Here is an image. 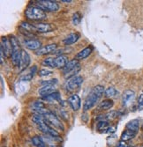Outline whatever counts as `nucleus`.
Listing matches in <instances>:
<instances>
[{"label":"nucleus","instance_id":"f257e3e1","mask_svg":"<svg viewBox=\"0 0 143 147\" xmlns=\"http://www.w3.org/2000/svg\"><path fill=\"white\" fill-rule=\"evenodd\" d=\"M104 92H105V89L102 86L98 85V86H94L85 100V102L83 105V110L86 112V111L89 110L90 109H92L93 107L100 100V99L103 95Z\"/></svg>","mask_w":143,"mask_h":147},{"label":"nucleus","instance_id":"f03ea898","mask_svg":"<svg viewBox=\"0 0 143 147\" xmlns=\"http://www.w3.org/2000/svg\"><path fill=\"white\" fill-rule=\"evenodd\" d=\"M25 15L28 20L34 21H41L47 18L46 12L37 6H29L25 11Z\"/></svg>","mask_w":143,"mask_h":147},{"label":"nucleus","instance_id":"7ed1b4c3","mask_svg":"<svg viewBox=\"0 0 143 147\" xmlns=\"http://www.w3.org/2000/svg\"><path fill=\"white\" fill-rule=\"evenodd\" d=\"M35 6L41 8L45 12H54L59 10V5L56 1H51V0H38L35 2Z\"/></svg>","mask_w":143,"mask_h":147},{"label":"nucleus","instance_id":"20e7f679","mask_svg":"<svg viewBox=\"0 0 143 147\" xmlns=\"http://www.w3.org/2000/svg\"><path fill=\"white\" fill-rule=\"evenodd\" d=\"M84 81V79L81 76H75L70 79H68L66 83V91H68L69 92H73L76 90L79 89L82 83Z\"/></svg>","mask_w":143,"mask_h":147},{"label":"nucleus","instance_id":"39448f33","mask_svg":"<svg viewBox=\"0 0 143 147\" xmlns=\"http://www.w3.org/2000/svg\"><path fill=\"white\" fill-rule=\"evenodd\" d=\"M44 116V119H45V123L47 124H49L50 127H52L54 129H61V130H64V125L62 124V123L60 122V120L52 113L49 111Z\"/></svg>","mask_w":143,"mask_h":147},{"label":"nucleus","instance_id":"423d86ee","mask_svg":"<svg viewBox=\"0 0 143 147\" xmlns=\"http://www.w3.org/2000/svg\"><path fill=\"white\" fill-rule=\"evenodd\" d=\"M135 99V92L132 90H126L124 92L122 96V104L124 107H129L132 105Z\"/></svg>","mask_w":143,"mask_h":147},{"label":"nucleus","instance_id":"0eeeda50","mask_svg":"<svg viewBox=\"0 0 143 147\" xmlns=\"http://www.w3.org/2000/svg\"><path fill=\"white\" fill-rule=\"evenodd\" d=\"M38 129L40 131H42L44 135H50V136H54V137H59V132L57 129H54V128L50 127L46 123L39 124Z\"/></svg>","mask_w":143,"mask_h":147},{"label":"nucleus","instance_id":"6e6552de","mask_svg":"<svg viewBox=\"0 0 143 147\" xmlns=\"http://www.w3.org/2000/svg\"><path fill=\"white\" fill-rule=\"evenodd\" d=\"M3 50L6 57H12V47L10 42V39L7 37H2L1 39V46H0Z\"/></svg>","mask_w":143,"mask_h":147},{"label":"nucleus","instance_id":"1a4fd4ad","mask_svg":"<svg viewBox=\"0 0 143 147\" xmlns=\"http://www.w3.org/2000/svg\"><path fill=\"white\" fill-rule=\"evenodd\" d=\"M34 30L38 33H49L54 29V26L49 23H36L33 24Z\"/></svg>","mask_w":143,"mask_h":147},{"label":"nucleus","instance_id":"9d476101","mask_svg":"<svg viewBox=\"0 0 143 147\" xmlns=\"http://www.w3.org/2000/svg\"><path fill=\"white\" fill-rule=\"evenodd\" d=\"M57 48H58V46H57L56 43H51V44L43 46L40 49H38L37 51H35V55L36 56H45V55H48V54H49V53L55 52Z\"/></svg>","mask_w":143,"mask_h":147},{"label":"nucleus","instance_id":"9b49d317","mask_svg":"<svg viewBox=\"0 0 143 147\" xmlns=\"http://www.w3.org/2000/svg\"><path fill=\"white\" fill-rule=\"evenodd\" d=\"M68 103L73 111H78L81 107V100L78 94H73L68 98Z\"/></svg>","mask_w":143,"mask_h":147},{"label":"nucleus","instance_id":"f8f14e48","mask_svg":"<svg viewBox=\"0 0 143 147\" xmlns=\"http://www.w3.org/2000/svg\"><path fill=\"white\" fill-rule=\"evenodd\" d=\"M24 46L30 49V50H35L37 51L42 48V42L40 41L35 39H30V40H26L24 42Z\"/></svg>","mask_w":143,"mask_h":147},{"label":"nucleus","instance_id":"ddd939ff","mask_svg":"<svg viewBox=\"0 0 143 147\" xmlns=\"http://www.w3.org/2000/svg\"><path fill=\"white\" fill-rule=\"evenodd\" d=\"M29 64H30V57H29V55L28 54L27 52L22 49L20 63V66H19L20 71H23L24 70H26L28 67Z\"/></svg>","mask_w":143,"mask_h":147},{"label":"nucleus","instance_id":"4468645a","mask_svg":"<svg viewBox=\"0 0 143 147\" xmlns=\"http://www.w3.org/2000/svg\"><path fill=\"white\" fill-rule=\"evenodd\" d=\"M21 51H22V49H20V48L12 49L11 60H12V64H14V66H20V59H21Z\"/></svg>","mask_w":143,"mask_h":147},{"label":"nucleus","instance_id":"2eb2a0df","mask_svg":"<svg viewBox=\"0 0 143 147\" xmlns=\"http://www.w3.org/2000/svg\"><path fill=\"white\" fill-rule=\"evenodd\" d=\"M93 51V47L92 46H88V47H86L85 49H83L82 50H81L78 54L75 56V58L76 60H83V59H86L87 57H89V55L92 53Z\"/></svg>","mask_w":143,"mask_h":147},{"label":"nucleus","instance_id":"dca6fc26","mask_svg":"<svg viewBox=\"0 0 143 147\" xmlns=\"http://www.w3.org/2000/svg\"><path fill=\"white\" fill-rule=\"evenodd\" d=\"M80 39V34L78 33H73V34H68L66 38L63 40V43L64 45H72L73 43H75L78 40Z\"/></svg>","mask_w":143,"mask_h":147},{"label":"nucleus","instance_id":"f3484780","mask_svg":"<svg viewBox=\"0 0 143 147\" xmlns=\"http://www.w3.org/2000/svg\"><path fill=\"white\" fill-rule=\"evenodd\" d=\"M54 92H56V89H55L54 86H43L38 90V93L43 98L51 94V93H53Z\"/></svg>","mask_w":143,"mask_h":147},{"label":"nucleus","instance_id":"a211bd4d","mask_svg":"<svg viewBox=\"0 0 143 147\" xmlns=\"http://www.w3.org/2000/svg\"><path fill=\"white\" fill-rule=\"evenodd\" d=\"M68 57L64 55H60L58 57L55 58V63H56V68L58 69H64L66 67V65L68 63Z\"/></svg>","mask_w":143,"mask_h":147},{"label":"nucleus","instance_id":"6ab92c4d","mask_svg":"<svg viewBox=\"0 0 143 147\" xmlns=\"http://www.w3.org/2000/svg\"><path fill=\"white\" fill-rule=\"evenodd\" d=\"M79 65H80V63H79V61L76 60V59H73V60L69 61L68 63L66 65V67L63 69L64 75H66V74H67L69 72H71L74 69H76Z\"/></svg>","mask_w":143,"mask_h":147},{"label":"nucleus","instance_id":"aec40b11","mask_svg":"<svg viewBox=\"0 0 143 147\" xmlns=\"http://www.w3.org/2000/svg\"><path fill=\"white\" fill-rule=\"evenodd\" d=\"M114 105V102L112 100L110 99H107V100H103L102 101H101L98 105V109L101 110H108L110 109Z\"/></svg>","mask_w":143,"mask_h":147},{"label":"nucleus","instance_id":"412c9836","mask_svg":"<svg viewBox=\"0 0 143 147\" xmlns=\"http://www.w3.org/2000/svg\"><path fill=\"white\" fill-rule=\"evenodd\" d=\"M125 127H126V129L132 130V131L137 133L139 131V129H140V122H139V120H137V119L132 120V121H130L126 124Z\"/></svg>","mask_w":143,"mask_h":147},{"label":"nucleus","instance_id":"4be33fe9","mask_svg":"<svg viewBox=\"0 0 143 147\" xmlns=\"http://www.w3.org/2000/svg\"><path fill=\"white\" fill-rule=\"evenodd\" d=\"M135 136H136L135 132H134L132 130H129V129H125V131L122 132V134H121V140L127 142V141L132 140Z\"/></svg>","mask_w":143,"mask_h":147},{"label":"nucleus","instance_id":"5701e85b","mask_svg":"<svg viewBox=\"0 0 143 147\" xmlns=\"http://www.w3.org/2000/svg\"><path fill=\"white\" fill-rule=\"evenodd\" d=\"M36 70H37V67H36V66H34V67H32L30 69V71L28 73L21 76L20 80V81H24V82L25 81H30V80L33 78V77L35 76V73L36 72Z\"/></svg>","mask_w":143,"mask_h":147},{"label":"nucleus","instance_id":"b1692460","mask_svg":"<svg viewBox=\"0 0 143 147\" xmlns=\"http://www.w3.org/2000/svg\"><path fill=\"white\" fill-rule=\"evenodd\" d=\"M43 99L45 100H48V101H49V102L58 101V100H61V95H60V93H59L58 91H56V92H54L53 93H51V94H49V95H48V96H46V97H43Z\"/></svg>","mask_w":143,"mask_h":147},{"label":"nucleus","instance_id":"393cba45","mask_svg":"<svg viewBox=\"0 0 143 147\" xmlns=\"http://www.w3.org/2000/svg\"><path fill=\"white\" fill-rule=\"evenodd\" d=\"M32 144L36 147H46L45 143L43 142L42 137L40 136H35L32 138Z\"/></svg>","mask_w":143,"mask_h":147},{"label":"nucleus","instance_id":"a878e982","mask_svg":"<svg viewBox=\"0 0 143 147\" xmlns=\"http://www.w3.org/2000/svg\"><path fill=\"white\" fill-rule=\"evenodd\" d=\"M42 64L43 66H47L49 68H56V63H55V58L53 57H46L43 59Z\"/></svg>","mask_w":143,"mask_h":147},{"label":"nucleus","instance_id":"bb28decb","mask_svg":"<svg viewBox=\"0 0 143 147\" xmlns=\"http://www.w3.org/2000/svg\"><path fill=\"white\" fill-rule=\"evenodd\" d=\"M118 93H119V92L117 91L114 87H108L106 90H105V92H104V95L107 97V98H109V99H110V98H113V97H116L117 95H118Z\"/></svg>","mask_w":143,"mask_h":147},{"label":"nucleus","instance_id":"cd10ccee","mask_svg":"<svg viewBox=\"0 0 143 147\" xmlns=\"http://www.w3.org/2000/svg\"><path fill=\"white\" fill-rule=\"evenodd\" d=\"M110 128V124L107 121H100L97 123V129L102 132H107Z\"/></svg>","mask_w":143,"mask_h":147},{"label":"nucleus","instance_id":"c85d7f7f","mask_svg":"<svg viewBox=\"0 0 143 147\" xmlns=\"http://www.w3.org/2000/svg\"><path fill=\"white\" fill-rule=\"evenodd\" d=\"M32 121L36 123L37 125L41 124V123H45V119H44V116L43 115H35L32 117Z\"/></svg>","mask_w":143,"mask_h":147},{"label":"nucleus","instance_id":"c756f323","mask_svg":"<svg viewBox=\"0 0 143 147\" xmlns=\"http://www.w3.org/2000/svg\"><path fill=\"white\" fill-rule=\"evenodd\" d=\"M58 79L57 78H51L49 80H44V81H42L41 84L43 86H55L58 84Z\"/></svg>","mask_w":143,"mask_h":147},{"label":"nucleus","instance_id":"7c9ffc66","mask_svg":"<svg viewBox=\"0 0 143 147\" xmlns=\"http://www.w3.org/2000/svg\"><path fill=\"white\" fill-rule=\"evenodd\" d=\"M72 20H73V25H79L81 20V16L80 13L79 12H75L74 14L73 15Z\"/></svg>","mask_w":143,"mask_h":147},{"label":"nucleus","instance_id":"2f4dec72","mask_svg":"<svg viewBox=\"0 0 143 147\" xmlns=\"http://www.w3.org/2000/svg\"><path fill=\"white\" fill-rule=\"evenodd\" d=\"M51 74H52V71L49 70H47V69H42L38 71V75L40 77H48Z\"/></svg>","mask_w":143,"mask_h":147},{"label":"nucleus","instance_id":"473e14b6","mask_svg":"<svg viewBox=\"0 0 143 147\" xmlns=\"http://www.w3.org/2000/svg\"><path fill=\"white\" fill-rule=\"evenodd\" d=\"M43 108H45V105L42 101H35L34 103H32V109H43Z\"/></svg>","mask_w":143,"mask_h":147},{"label":"nucleus","instance_id":"72a5a7b5","mask_svg":"<svg viewBox=\"0 0 143 147\" xmlns=\"http://www.w3.org/2000/svg\"><path fill=\"white\" fill-rule=\"evenodd\" d=\"M138 106L140 109H143V92L138 98Z\"/></svg>","mask_w":143,"mask_h":147},{"label":"nucleus","instance_id":"f704fd0d","mask_svg":"<svg viewBox=\"0 0 143 147\" xmlns=\"http://www.w3.org/2000/svg\"><path fill=\"white\" fill-rule=\"evenodd\" d=\"M0 49H1V48H0ZM5 57V53H4V50L1 49H0V59H1V64H4Z\"/></svg>","mask_w":143,"mask_h":147},{"label":"nucleus","instance_id":"c9c22d12","mask_svg":"<svg viewBox=\"0 0 143 147\" xmlns=\"http://www.w3.org/2000/svg\"><path fill=\"white\" fill-rule=\"evenodd\" d=\"M117 147H128V146H127V144H126V142L120 140V141L118 143V144H117Z\"/></svg>","mask_w":143,"mask_h":147},{"label":"nucleus","instance_id":"e433bc0d","mask_svg":"<svg viewBox=\"0 0 143 147\" xmlns=\"http://www.w3.org/2000/svg\"><path fill=\"white\" fill-rule=\"evenodd\" d=\"M116 129H117L116 126H110V128H109V129H108L107 132H108V133H113V132H115Z\"/></svg>","mask_w":143,"mask_h":147},{"label":"nucleus","instance_id":"4c0bfd02","mask_svg":"<svg viewBox=\"0 0 143 147\" xmlns=\"http://www.w3.org/2000/svg\"><path fill=\"white\" fill-rule=\"evenodd\" d=\"M61 2H63V3H72L73 1H72V0H68V1H67V0H62Z\"/></svg>","mask_w":143,"mask_h":147},{"label":"nucleus","instance_id":"58836bf2","mask_svg":"<svg viewBox=\"0 0 143 147\" xmlns=\"http://www.w3.org/2000/svg\"><path fill=\"white\" fill-rule=\"evenodd\" d=\"M128 147H134V146H128Z\"/></svg>","mask_w":143,"mask_h":147}]
</instances>
